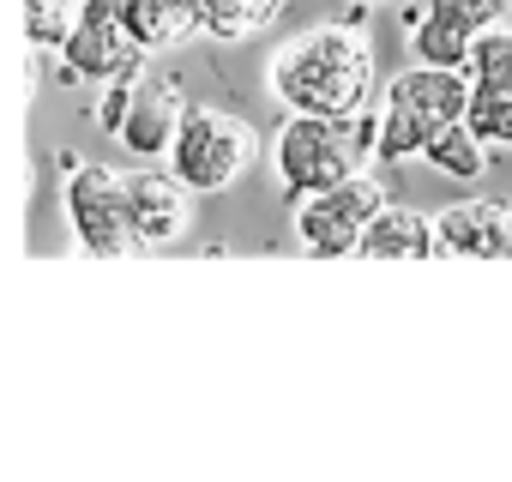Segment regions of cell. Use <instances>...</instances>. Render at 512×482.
I'll return each mask as SVG.
<instances>
[{
  "label": "cell",
  "instance_id": "6da1fadb",
  "mask_svg": "<svg viewBox=\"0 0 512 482\" xmlns=\"http://www.w3.org/2000/svg\"><path fill=\"white\" fill-rule=\"evenodd\" d=\"M284 115H362L374 97V49L362 25H314L266 67Z\"/></svg>",
  "mask_w": 512,
  "mask_h": 482
},
{
  "label": "cell",
  "instance_id": "7a4b0ae2",
  "mask_svg": "<svg viewBox=\"0 0 512 482\" xmlns=\"http://www.w3.org/2000/svg\"><path fill=\"white\" fill-rule=\"evenodd\" d=\"M368 163H380V109H362V115H284V127L272 133V169H278L284 199L326 193V187L362 175Z\"/></svg>",
  "mask_w": 512,
  "mask_h": 482
},
{
  "label": "cell",
  "instance_id": "3957f363",
  "mask_svg": "<svg viewBox=\"0 0 512 482\" xmlns=\"http://www.w3.org/2000/svg\"><path fill=\"white\" fill-rule=\"evenodd\" d=\"M470 115V73H452V67H404L392 85H386V103H380V163H404V157H422L428 139L452 121Z\"/></svg>",
  "mask_w": 512,
  "mask_h": 482
},
{
  "label": "cell",
  "instance_id": "277c9868",
  "mask_svg": "<svg viewBox=\"0 0 512 482\" xmlns=\"http://www.w3.org/2000/svg\"><path fill=\"white\" fill-rule=\"evenodd\" d=\"M260 151H272V145H260V133H253L247 115H229L217 103H187L181 133L169 145V169L193 193H223L260 163Z\"/></svg>",
  "mask_w": 512,
  "mask_h": 482
},
{
  "label": "cell",
  "instance_id": "5b68a950",
  "mask_svg": "<svg viewBox=\"0 0 512 482\" xmlns=\"http://www.w3.org/2000/svg\"><path fill=\"white\" fill-rule=\"evenodd\" d=\"M67 223L79 235V248L97 260H127L145 248L133 205H127V175H115L109 163L67 157Z\"/></svg>",
  "mask_w": 512,
  "mask_h": 482
},
{
  "label": "cell",
  "instance_id": "8992f818",
  "mask_svg": "<svg viewBox=\"0 0 512 482\" xmlns=\"http://www.w3.org/2000/svg\"><path fill=\"white\" fill-rule=\"evenodd\" d=\"M386 205L380 181L362 169L326 193H308L296 199V248L308 260H344V254H362V235L374 223V211Z\"/></svg>",
  "mask_w": 512,
  "mask_h": 482
},
{
  "label": "cell",
  "instance_id": "52a82bcc",
  "mask_svg": "<svg viewBox=\"0 0 512 482\" xmlns=\"http://www.w3.org/2000/svg\"><path fill=\"white\" fill-rule=\"evenodd\" d=\"M55 55H61V79H67V85H97V91H103L109 79L145 67V49L127 37V25H121L115 13H97V7H85V19L73 25V37H67Z\"/></svg>",
  "mask_w": 512,
  "mask_h": 482
},
{
  "label": "cell",
  "instance_id": "ba28073f",
  "mask_svg": "<svg viewBox=\"0 0 512 482\" xmlns=\"http://www.w3.org/2000/svg\"><path fill=\"white\" fill-rule=\"evenodd\" d=\"M193 199L199 193L175 169H133L127 175V205H133L145 248H169V241H181L193 229Z\"/></svg>",
  "mask_w": 512,
  "mask_h": 482
},
{
  "label": "cell",
  "instance_id": "9c48e42d",
  "mask_svg": "<svg viewBox=\"0 0 512 482\" xmlns=\"http://www.w3.org/2000/svg\"><path fill=\"white\" fill-rule=\"evenodd\" d=\"M434 223H440V254L452 260H512V205L506 199H458Z\"/></svg>",
  "mask_w": 512,
  "mask_h": 482
},
{
  "label": "cell",
  "instance_id": "30bf717a",
  "mask_svg": "<svg viewBox=\"0 0 512 482\" xmlns=\"http://www.w3.org/2000/svg\"><path fill=\"white\" fill-rule=\"evenodd\" d=\"M181 115H187L181 79H139L133 109H127V127H121V145L139 151V157H169V145L181 133Z\"/></svg>",
  "mask_w": 512,
  "mask_h": 482
},
{
  "label": "cell",
  "instance_id": "8fae6325",
  "mask_svg": "<svg viewBox=\"0 0 512 482\" xmlns=\"http://www.w3.org/2000/svg\"><path fill=\"white\" fill-rule=\"evenodd\" d=\"M434 254H440V223L422 217L416 205H380L362 235V260H434Z\"/></svg>",
  "mask_w": 512,
  "mask_h": 482
},
{
  "label": "cell",
  "instance_id": "7c38bea8",
  "mask_svg": "<svg viewBox=\"0 0 512 482\" xmlns=\"http://www.w3.org/2000/svg\"><path fill=\"white\" fill-rule=\"evenodd\" d=\"M404 37H410V61H422V67H452V73H464V67H470V49H476V37H470L464 25H452V19H440V13H428V7H410V13H404Z\"/></svg>",
  "mask_w": 512,
  "mask_h": 482
},
{
  "label": "cell",
  "instance_id": "4fadbf2b",
  "mask_svg": "<svg viewBox=\"0 0 512 482\" xmlns=\"http://www.w3.org/2000/svg\"><path fill=\"white\" fill-rule=\"evenodd\" d=\"M284 13V0H205L199 7V37L211 43H253L266 37Z\"/></svg>",
  "mask_w": 512,
  "mask_h": 482
},
{
  "label": "cell",
  "instance_id": "5bb4252c",
  "mask_svg": "<svg viewBox=\"0 0 512 482\" xmlns=\"http://www.w3.org/2000/svg\"><path fill=\"white\" fill-rule=\"evenodd\" d=\"M422 163L440 169V175H452V181H482V175H488V139H482V133L470 127V115H464V121L440 127V133L428 139Z\"/></svg>",
  "mask_w": 512,
  "mask_h": 482
},
{
  "label": "cell",
  "instance_id": "9a60e30c",
  "mask_svg": "<svg viewBox=\"0 0 512 482\" xmlns=\"http://www.w3.org/2000/svg\"><path fill=\"white\" fill-rule=\"evenodd\" d=\"M85 19V0H25V37L31 49H61Z\"/></svg>",
  "mask_w": 512,
  "mask_h": 482
},
{
  "label": "cell",
  "instance_id": "2e32d148",
  "mask_svg": "<svg viewBox=\"0 0 512 482\" xmlns=\"http://www.w3.org/2000/svg\"><path fill=\"white\" fill-rule=\"evenodd\" d=\"M470 127L488 145H512V85H476L470 79Z\"/></svg>",
  "mask_w": 512,
  "mask_h": 482
},
{
  "label": "cell",
  "instance_id": "e0dca14e",
  "mask_svg": "<svg viewBox=\"0 0 512 482\" xmlns=\"http://www.w3.org/2000/svg\"><path fill=\"white\" fill-rule=\"evenodd\" d=\"M422 7L440 13V19H452V25H464L470 37H482V31H494V25L512 19V0H422Z\"/></svg>",
  "mask_w": 512,
  "mask_h": 482
},
{
  "label": "cell",
  "instance_id": "ac0fdd59",
  "mask_svg": "<svg viewBox=\"0 0 512 482\" xmlns=\"http://www.w3.org/2000/svg\"><path fill=\"white\" fill-rule=\"evenodd\" d=\"M139 79H145V67H139V73H121V79H109V85H103V97H97V127H103L109 139H121V127H127V109H133V91H139Z\"/></svg>",
  "mask_w": 512,
  "mask_h": 482
},
{
  "label": "cell",
  "instance_id": "d6986e66",
  "mask_svg": "<svg viewBox=\"0 0 512 482\" xmlns=\"http://www.w3.org/2000/svg\"><path fill=\"white\" fill-rule=\"evenodd\" d=\"M85 7H97V13H115V19H121V7H127V0H85Z\"/></svg>",
  "mask_w": 512,
  "mask_h": 482
},
{
  "label": "cell",
  "instance_id": "ffe728a7",
  "mask_svg": "<svg viewBox=\"0 0 512 482\" xmlns=\"http://www.w3.org/2000/svg\"><path fill=\"white\" fill-rule=\"evenodd\" d=\"M350 7H386V0H350Z\"/></svg>",
  "mask_w": 512,
  "mask_h": 482
}]
</instances>
